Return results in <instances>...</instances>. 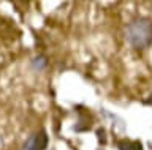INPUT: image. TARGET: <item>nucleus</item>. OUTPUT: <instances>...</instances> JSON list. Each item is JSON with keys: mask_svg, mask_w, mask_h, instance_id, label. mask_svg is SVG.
<instances>
[{"mask_svg": "<svg viewBox=\"0 0 152 150\" xmlns=\"http://www.w3.org/2000/svg\"><path fill=\"white\" fill-rule=\"evenodd\" d=\"M125 38L133 51L142 52L152 46V17L138 16L125 27Z\"/></svg>", "mask_w": 152, "mask_h": 150, "instance_id": "1", "label": "nucleus"}, {"mask_svg": "<svg viewBox=\"0 0 152 150\" xmlns=\"http://www.w3.org/2000/svg\"><path fill=\"white\" fill-rule=\"evenodd\" d=\"M76 114H78V120H76V125H73V130L75 133H87L94 128V115L90 109H87L86 106L83 104H78L75 107Z\"/></svg>", "mask_w": 152, "mask_h": 150, "instance_id": "2", "label": "nucleus"}, {"mask_svg": "<svg viewBox=\"0 0 152 150\" xmlns=\"http://www.w3.org/2000/svg\"><path fill=\"white\" fill-rule=\"evenodd\" d=\"M49 145V136L45 128H40L35 133H32L24 142L21 150H46Z\"/></svg>", "mask_w": 152, "mask_h": 150, "instance_id": "3", "label": "nucleus"}, {"mask_svg": "<svg viewBox=\"0 0 152 150\" xmlns=\"http://www.w3.org/2000/svg\"><path fill=\"white\" fill-rule=\"evenodd\" d=\"M116 147L117 150H144V145L140 139H117L116 141Z\"/></svg>", "mask_w": 152, "mask_h": 150, "instance_id": "4", "label": "nucleus"}, {"mask_svg": "<svg viewBox=\"0 0 152 150\" xmlns=\"http://www.w3.org/2000/svg\"><path fill=\"white\" fill-rule=\"evenodd\" d=\"M48 63H49V60H48L46 55L45 54H38V55H35V57L30 60V68L33 70V71L40 73V71H43V70L48 68Z\"/></svg>", "mask_w": 152, "mask_h": 150, "instance_id": "5", "label": "nucleus"}, {"mask_svg": "<svg viewBox=\"0 0 152 150\" xmlns=\"http://www.w3.org/2000/svg\"><path fill=\"white\" fill-rule=\"evenodd\" d=\"M97 139H98V142L100 144H106V130L104 128H98L97 130Z\"/></svg>", "mask_w": 152, "mask_h": 150, "instance_id": "6", "label": "nucleus"}, {"mask_svg": "<svg viewBox=\"0 0 152 150\" xmlns=\"http://www.w3.org/2000/svg\"><path fill=\"white\" fill-rule=\"evenodd\" d=\"M13 2L16 3V5H18L19 8H27L28 5H30L32 0H13Z\"/></svg>", "mask_w": 152, "mask_h": 150, "instance_id": "7", "label": "nucleus"}, {"mask_svg": "<svg viewBox=\"0 0 152 150\" xmlns=\"http://www.w3.org/2000/svg\"><path fill=\"white\" fill-rule=\"evenodd\" d=\"M142 104H144V106H152V92L144 98V100H142Z\"/></svg>", "mask_w": 152, "mask_h": 150, "instance_id": "8", "label": "nucleus"}]
</instances>
